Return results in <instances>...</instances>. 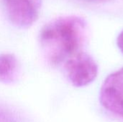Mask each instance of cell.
Instances as JSON below:
<instances>
[{
	"instance_id": "obj_6",
	"label": "cell",
	"mask_w": 123,
	"mask_h": 122,
	"mask_svg": "<svg viewBox=\"0 0 123 122\" xmlns=\"http://www.w3.org/2000/svg\"><path fill=\"white\" fill-rule=\"evenodd\" d=\"M0 122H19L16 115L2 107H0Z\"/></svg>"
},
{
	"instance_id": "obj_2",
	"label": "cell",
	"mask_w": 123,
	"mask_h": 122,
	"mask_svg": "<svg viewBox=\"0 0 123 122\" xmlns=\"http://www.w3.org/2000/svg\"><path fill=\"white\" fill-rule=\"evenodd\" d=\"M64 68L69 81L76 87L89 85L98 74L95 60L87 53L81 51L66 60Z\"/></svg>"
},
{
	"instance_id": "obj_1",
	"label": "cell",
	"mask_w": 123,
	"mask_h": 122,
	"mask_svg": "<svg viewBox=\"0 0 123 122\" xmlns=\"http://www.w3.org/2000/svg\"><path fill=\"white\" fill-rule=\"evenodd\" d=\"M84 29V22L76 17H63L47 24L40 38L48 61L58 65L80 52Z\"/></svg>"
},
{
	"instance_id": "obj_5",
	"label": "cell",
	"mask_w": 123,
	"mask_h": 122,
	"mask_svg": "<svg viewBox=\"0 0 123 122\" xmlns=\"http://www.w3.org/2000/svg\"><path fill=\"white\" fill-rule=\"evenodd\" d=\"M18 63L12 54L0 55V82L10 84L15 81L17 76Z\"/></svg>"
},
{
	"instance_id": "obj_4",
	"label": "cell",
	"mask_w": 123,
	"mask_h": 122,
	"mask_svg": "<svg viewBox=\"0 0 123 122\" xmlns=\"http://www.w3.org/2000/svg\"><path fill=\"white\" fill-rule=\"evenodd\" d=\"M7 17L16 27L27 28L37 20L40 0H2Z\"/></svg>"
},
{
	"instance_id": "obj_7",
	"label": "cell",
	"mask_w": 123,
	"mask_h": 122,
	"mask_svg": "<svg viewBox=\"0 0 123 122\" xmlns=\"http://www.w3.org/2000/svg\"><path fill=\"white\" fill-rule=\"evenodd\" d=\"M117 45L120 51L123 53V30L120 33L117 38Z\"/></svg>"
},
{
	"instance_id": "obj_3",
	"label": "cell",
	"mask_w": 123,
	"mask_h": 122,
	"mask_svg": "<svg viewBox=\"0 0 123 122\" xmlns=\"http://www.w3.org/2000/svg\"><path fill=\"white\" fill-rule=\"evenodd\" d=\"M99 101L105 109L123 119V67L106 78L101 86Z\"/></svg>"
}]
</instances>
